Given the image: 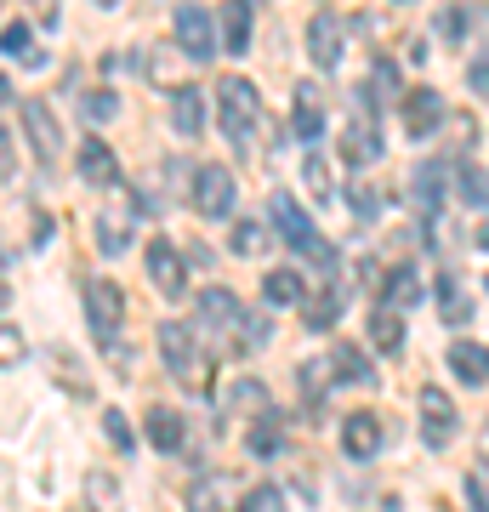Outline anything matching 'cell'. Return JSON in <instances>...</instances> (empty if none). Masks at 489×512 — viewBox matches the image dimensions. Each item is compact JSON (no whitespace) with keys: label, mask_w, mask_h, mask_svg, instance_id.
<instances>
[{"label":"cell","mask_w":489,"mask_h":512,"mask_svg":"<svg viewBox=\"0 0 489 512\" xmlns=\"http://www.w3.org/2000/svg\"><path fill=\"white\" fill-rule=\"evenodd\" d=\"M154 342H160L165 370H171L182 387H205V359H200L194 330H188V325H160V330H154Z\"/></svg>","instance_id":"cell-3"},{"label":"cell","mask_w":489,"mask_h":512,"mask_svg":"<svg viewBox=\"0 0 489 512\" xmlns=\"http://www.w3.org/2000/svg\"><path fill=\"white\" fill-rule=\"evenodd\" d=\"M438 120H444V97H438V92H427V86H421V92L404 97V131H410V137L438 131Z\"/></svg>","instance_id":"cell-14"},{"label":"cell","mask_w":489,"mask_h":512,"mask_svg":"<svg viewBox=\"0 0 489 512\" xmlns=\"http://www.w3.org/2000/svg\"><path fill=\"white\" fill-rule=\"evenodd\" d=\"M103 427H109L114 450H131V427H126V416H120V410H109V416H103Z\"/></svg>","instance_id":"cell-42"},{"label":"cell","mask_w":489,"mask_h":512,"mask_svg":"<svg viewBox=\"0 0 489 512\" xmlns=\"http://www.w3.org/2000/svg\"><path fill=\"white\" fill-rule=\"evenodd\" d=\"M461 194H467V205H484L489 200V177L472 171V165H461Z\"/></svg>","instance_id":"cell-40"},{"label":"cell","mask_w":489,"mask_h":512,"mask_svg":"<svg viewBox=\"0 0 489 512\" xmlns=\"http://www.w3.org/2000/svg\"><path fill=\"white\" fill-rule=\"evenodd\" d=\"M217 29H222V52L245 57V46H251V0H228L217 12Z\"/></svg>","instance_id":"cell-13"},{"label":"cell","mask_w":489,"mask_h":512,"mask_svg":"<svg viewBox=\"0 0 489 512\" xmlns=\"http://www.w3.org/2000/svg\"><path fill=\"white\" fill-rule=\"evenodd\" d=\"M12 165H18V154H12V137H6V131H0V183H6V177H12Z\"/></svg>","instance_id":"cell-46"},{"label":"cell","mask_w":489,"mask_h":512,"mask_svg":"<svg viewBox=\"0 0 489 512\" xmlns=\"http://www.w3.org/2000/svg\"><path fill=\"white\" fill-rule=\"evenodd\" d=\"M80 114H86L91 126H103V120L120 114V97H114V92H86V97H80Z\"/></svg>","instance_id":"cell-34"},{"label":"cell","mask_w":489,"mask_h":512,"mask_svg":"<svg viewBox=\"0 0 489 512\" xmlns=\"http://www.w3.org/2000/svg\"><path fill=\"white\" fill-rule=\"evenodd\" d=\"M239 512H285V495H279V490H268V484H262V490L239 495Z\"/></svg>","instance_id":"cell-37"},{"label":"cell","mask_w":489,"mask_h":512,"mask_svg":"<svg viewBox=\"0 0 489 512\" xmlns=\"http://www.w3.org/2000/svg\"><path fill=\"white\" fill-rule=\"evenodd\" d=\"M467 501H472L478 512H489V473H472V478H467Z\"/></svg>","instance_id":"cell-43"},{"label":"cell","mask_w":489,"mask_h":512,"mask_svg":"<svg viewBox=\"0 0 489 512\" xmlns=\"http://www.w3.org/2000/svg\"><path fill=\"white\" fill-rule=\"evenodd\" d=\"M342 450H347L353 461H370V456L381 450V421L364 416V410H359V416H347V421H342Z\"/></svg>","instance_id":"cell-15"},{"label":"cell","mask_w":489,"mask_h":512,"mask_svg":"<svg viewBox=\"0 0 489 512\" xmlns=\"http://www.w3.org/2000/svg\"><path fill=\"white\" fill-rule=\"evenodd\" d=\"M444 177H450V165L444 160L416 165V177H410V194H416V205L427 211V217H438V205H444Z\"/></svg>","instance_id":"cell-17"},{"label":"cell","mask_w":489,"mask_h":512,"mask_svg":"<svg viewBox=\"0 0 489 512\" xmlns=\"http://www.w3.org/2000/svg\"><path fill=\"white\" fill-rule=\"evenodd\" d=\"M416 302H427L421 274L416 268H393V274H387V308H416Z\"/></svg>","instance_id":"cell-25"},{"label":"cell","mask_w":489,"mask_h":512,"mask_svg":"<svg viewBox=\"0 0 489 512\" xmlns=\"http://www.w3.org/2000/svg\"><path fill=\"white\" fill-rule=\"evenodd\" d=\"M18 120H23V131H29L35 160L40 165H57V154H63V131H57L52 109H46V103H18Z\"/></svg>","instance_id":"cell-10"},{"label":"cell","mask_w":489,"mask_h":512,"mask_svg":"<svg viewBox=\"0 0 489 512\" xmlns=\"http://www.w3.org/2000/svg\"><path fill=\"white\" fill-rule=\"evenodd\" d=\"M239 342H245V348H268L273 325L262 319V313H239Z\"/></svg>","instance_id":"cell-35"},{"label":"cell","mask_w":489,"mask_h":512,"mask_svg":"<svg viewBox=\"0 0 489 512\" xmlns=\"http://www.w3.org/2000/svg\"><path fill=\"white\" fill-rule=\"evenodd\" d=\"M342 52H347V29H342V18H336V12H313V18H308V57H313V69L336 74Z\"/></svg>","instance_id":"cell-9"},{"label":"cell","mask_w":489,"mask_h":512,"mask_svg":"<svg viewBox=\"0 0 489 512\" xmlns=\"http://www.w3.org/2000/svg\"><path fill=\"white\" fill-rule=\"evenodd\" d=\"M0 52H6V57L40 52V46H35V29H29V23H6V29H0Z\"/></svg>","instance_id":"cell-32"},{"label":"cell","mask_w":489,"mask_h":512,"mask_svg":"<svg viewBox=\"0 0 489 512\" xmlns=\"http://www.w3.org/2000/svg\"><path fill=\"white\" fill-rule=\"evenodd\" d=\"M97 6H120V0H97Z\"/></svg>","instance_id":"cell-50"},{"label":"cell","mask_w":489,"mask_h":512,"mask_svg":"<svg viewBox=\"0 0 489 512\" xmlns=\"http://www.w3.org/2000/svg\"><path fill=\"white\" fill-rule=\"evenodd\" d=\"M74 160H80V177H86L91 188H114V183H120V160L109 154V143H103V137H86Z\"/></svg>","instance_id":"cell-11"},{"label":"cell","mask_w":489,"mask_h":512,"mask_svg":"<svg viewBox=\"0 0 489 512\" xmlns=\"http://www.w3.org/2000/svg\"><path fill=\"white\" fill-rule=\"evenodd\" d=\"M23 353H29L23 330H18V325H0V370H6V365H18Z\"/></svg>","instance_id":"cell-36"},{"label":"cell","mask_w":489,"mask_h":512,"mask_svg":"<svg viewBox=\"0 0 489 512\" xmlns=\"http://www.w3.org/2000/svg\"><path fill=\"white\" fill-rule=\"evenodd\" d=\"M478 251H489V217L478 222Z\"/></svg>","instance_id":"cell-47"},{"label":"cell","mask_w":489,"mask_h":512,"mask_svg":"<svg viewBox=\"0 0 489 512\" xmlns=\"http://www.w3.org/2000/svg\"><path fill=\"white\" fill-rule=\"evenodd\" d=\"M387 148H381V131L370 126V120H353V126L342 131V160L347 165H376Z\"/></svg>","instance_id":"cell-16"},{"label":"cell","mask_w":489,"mask_h":512,"mask_svg":"<svg viewBox=\"0 0 489 512\" xmlns=\"http://www.w3.org/2000/svg\"><path fill=\"white\" fill-rule=\"evenodd\" d=\"M262 296H268V308H302V302H308V285H302L296 268H273V274L262 279Z\"/></svg>","instance_id":"cell-18"},{"label":"cell","mask_w":489,"mask_h":512,"mask_svg":"<svg viewBox=\"0 0 489 512\" xmlns=\"http://www.w3.org/2000/svg\"><path fill=\"white\" fill-rule=\"evenodd\" d=\"M330 370H336L347 387H376V370H370V359H364L353 342H336V353H330Z\"/></svg>","instance_id":"cell-22"},{"label":"cell","mask_w":489,"mask_h":512,"mask_svg":"<svg viewBox=\"0 0 489 512\" xmlns=\"http://www.w3.org/2000/svg\"><path fill=\"white\" fill-rule=\"evenodd\" d=\"M455 427H461V416H455L450 393H444V387H421V444H427V450H450Z\"/></svg>","instance_id":"cell-7"},{"label":"cell","mask_w":489,"mask_h":512,"mask_svg":"<svg viewBox=\"0 0 489 512\" xmlns=\"http://www.w3.org/2000/svg\"><path fill=\"white\" fill-rule=\"evenodd\" d=\"M97 251L103 256H126L131 251V222L103 211V217H97Z\"/></svg>","instance_id":"cell-27"},{"label":"cell","mask_w":489,"mask_h":512,"mask_svg":"<svg viewBox=\"0 0 489 512\" xmlns=\"http://www.w3.org/2000/svg\"><path fill=\"white\" fill-rule=\"evenodd\" d=\"M467 86H472V92H484V97H489V57H478V63L467 69Z\"/></svg>","instance_id":"cell-44"},{"label":"cell","mask_w":489,"mask_h":512,"mask_svg":"<svg viewBox=\"0 0 489 512\" xmlns=\"http://www.w3.org/2000/svg\"><path fill=\"white\" fill-rule=\"evenodd\" d=\"M433 302H438V319L444 325H467L472 319V302H467V291H461V279H438V291H433Z\"/></svg>","instance_id":"cell-23"},{"label":"cell","mask_w":489,"mask_h":512,"mask_svg":"<svg viewBox=\"0 0 489 512\" xmlns=\"http://www.w3.org/2000/svg\"><path fill=\"white\" fill-rule=\"evenodd\" d=\"M143 268H148V285H154L165 302H182V296H188V268H182V256H177L171 239H154V245H148Z\"/></svg>","instance_id":"cell-8"},{"label":"cell","mask_w":489,"mask_h":512,"mask_svg":"<svg viewBox=\"0 0 489 512\" xmlns=\"http://www.w3.org/2000/svg\"><path fill=\"white\" fill-rule=\"evenodd\" d=\"M290 131H296L302 143H319V137H325V109L313 103V92H302V109L290 114Z\"/></svg>","instance_id":"cell-28"},{"label":"cell","mask_w":489,"mask_h":512,"mask_svg":"<svg viewBox=\"0 0 489 512\" xmlns=\"http://www.w3.org/2000/svg\"><path fill=\"white\" fill-rule=\"evenodd\" d=\"M228 251H234V256H262V251H268V228H262V222H234Z\"/></svg>","instance_id":"cell-30"},{"label":"cell","mask_w":489,"mask_h":512,"mask_svg":"<svg viewBox=\"0 0 489 512\" xmlns=\"http://www.w3.org/2000/svg\"><path fill=\"white\" fill-rule=\"evenodd\" d=\"M143 433H148L154 450H182V416L171 410V404H154V410H148Z\"/></svg>","instance_id":"cell-21"},{"label":"cell","mask_w":489,"mask_h":512,"mask_svg":"<svg viewBox=\"0 0 489 512\" xmlns=\"http://www.w3.org/2000/svg\"><path fill=\"white\" fill-rule=\"evenodd\" d=\"M302 183H308V194H313V200L336 205V183H330V165H325V154H308V160H302Z\"/></svg>","instance_id":"cell-29"},{"label":"cell","mask_w":489,"mask_h":512,"mask_svg":"<svg viewBox=\"0 0 489 512\" xmlns=\"http://www.w3.org/2000/svg\"><path fill=\"white\" fill-rule=\"evenodd\" d=\"M217 103H222V131H228V143L245 148V143H251V131H256V109H262L256 86L245 80V74H222Z\"/></svg>","instance_id":"cell-1"},{"label":"cell","mask_w":489,"mask_h":512,"mask_svg":"<svg viewBox=\"0 0 489 512\" xmlns=\"http://www.w3.org/2000/svg\"><path fill=\"white\" fill-rule=\"evenodd\" d=\"M342 313H347V291H342V285H330V291H319V296H308V302H302V319H308V330L342 325Z\"/></svg>","instance_id":"cell-19"},{"label":"cell","mask_w":489,"mask_h":512,"mask_svg":"<svg viewBox=\"0 0 489 512\" xmlns=\"http://www.w3.org/2000/svg\"><path fill=\"white\" fill-rule=\"evenodd\" d=\"M325 376H336V370H330V359L302 365V393H308V399H319V393H325Z\"/></svg>","instance_id":"cell-39"},{"label":"cell","mask_w":489,"mask_h":512,"mask_svg":"<svg viewBox=\"0 0 489 512\" xmlns=\"http://www.w3.org/2000/svg\"><path fill=\"white\" fill-rule=\"evenodd\" d=\"M239 296L228 291V285H211V291H200V313H194V325L200 330H222V325H239Z\"/></svg>","instance_id":"cell-12"},{"label":"cell","mask_w":489,"mask_h":512,"mask_svg":"<svg viewBox=\"0 0 489 512\" xmlns=\"http://www.w3.org/2000/svg\"><path fill=\"white\" fill-rule=\"evenodd\" d=\"M171 29H177V46H182L188 63H211V57H217L222 35H217V18H211L205 6H177Z\"/></svg>","instance_id":"cell-4"},{"label":"cell","mask_w":489,"mask_h":512,"mask_svg":"<svg viewBox=\"0 0 489 512\" xmlns=\"http://www.w3.org/2000/svg\"><path fill=\"white\" fill-rule=\"evenodd\" d=\"M234 410H268V393H262V382H251V376H245V382L234 387Z\"/></svg>","instance_id":"cell-41"},{"label":"cell","mask_w":489,"mask_h":512,"mask_svg":"<svg viewBox=\"0 0 489 512\" xmlns=\"http://www.w3.org/2000/svg\"><path fill=\"white\" fill-rule=\"evenodd\" d=\"M450 370H455L467 387H484V382H489V353L472 348V342H455V348H450Z\"/></svg>","instance_id":"cell-24"},{"label":"cell","mask_w":489,"mask_h":512,"mask_svg":"<svg viewBox=\"0 0 489 512\" xmlns=\"http://www.w3.org/2000/svg\"><path fill=\"white\" fill-rule=\"evenodd\" d=\"M171 126H177L182 137H200V131H205V97H200V86H182V92L171 97Z\"/></svg>","instance_id":"cell-20"},{"label":"cell","mask_w":489,"mask_h":512,"mask_svg":"<svg viewBox=\"0 0 489 512\" xmlns=\"http://www.w3.org/2000/svg\"><path fill=\"white\" fill-rule=\"evenodd\" d=\"M347 200H353V211H359L364 222H370V217H381V205H387V200H381V194H376L370 183H353V194H347Z\"/></svg>","instance_id":"cell-38"},{"label":"cell","mask_w":489,"mask_h":512,"mask_svg":"<svg viewBox=\"0 0 489 512\" xmlns=\"http://www.w3.org/2000/svg\"><path fill=\"white\" fill-rule=\"evenodd\" d=\"M438 29H444V35H450V40H461V29H467V12H461V6H450V12H444V23H438Z\"/></svg>","instance_id":"cell-45"},{"label":"cell","mask_w":489,"mask_h":512,"mask_svg":"<svg viewBox=\"0 0 489 512\" xmlns=\"http://www.w3.org/2000/svg\"><path fill=\"white\" fill-rule=\"evenodd\" d=\"M273 228H279V239H285L296 256H308V262H325V268H330L325 234L313 228V217H308L296 200H290V194H273Z\"/></svg>","instance_id":"cell-2"},{"label":"cell","mask_w":489,"mask_h":512,"mask_svg":"<svg viewBox=\"0 0 489 512\" xmlns=\"http://www.w3.org/2000/svg\"><path fill=\"white\" fill-rule=\"evenodd\" d=\"M245 450H251V456H279V450H285V433H279V421H256L251 433H245Z\"/></svg>","instance_id":"cell-31"},{"label":"cell","mask_w":489,"mask_h":512,"mask_svg":"<svg viewBox=\"0 0 489 512\" xmlns=\"http://www.w3.org/2000/svg\"><path fill=\"white\" fill-rule=\"evenodd\" d=\"M6 296H12V291H6V285H0V308H6Z\"/></svg>","instance_id":"cell-49"},{"label":"cell","mask_w":489,"mask_h":512,"mask_svg":"<svg viewBox=\"0 0 489 512\" xmlns=\"http://www.w3.org/2000/svg\"><path fill=\"white\" fill-rule=\"evenodd\" d=\"M234 171L228 165H200L194 171V217L205 222H222V217H234Z\"/></svg>","instance_id":"cell-5"},{"label":"cell","mask_w":489,"mask_h":512,"mask_svg":"<svg viewBox=\"0 0 489 512\" xmlns=\"http://www.w3.org/2000/svg\"><path fill=\"white\" fill-rule=\"evenodd\" d=\"M370 342H376L381 353H399V348H404L399 308H376V313H370Z\"/></svg>","instance_id":"cell-26"},{"label":"cell","mask_w":489,"mask_h":512,"mask_svg":"<svg viewBox=\"0 0 489 512\" xmlns=\"http://www.w3.org/2000/svg\"><path fill=\"white\" fill-rule=\"evenodd\" d=\"M86 319H91V336H97L103 348L120 336V325H126V296H120L114 279H91L86 285Z\"/></svg>","instance_id":"cell-6"},{"label":"cell","mask_w":489,"mask_h":512,"mask_svg":"<svg viewBox=\"0 0 489 512\" xmlns=\"http://www.w3.org/2000/svg\"><path fill=\"white\" fill-rule=\"evenodd\" d=\"M370 97H381V103H393V97H399V63L376 57V69H370Z\"/></svg>","instance_id":"cell-33"},{"label":"cell","mask_w":489,"mask_h":512,"mask_svg":"<svg viewBox=\"0 0 489 512\" xmlns=\"http://www.w3.org/2000/svg\"><path fill=\"white\" fill-rule=\"evenodd\" d=\"M6 97H12V92H6V80H0V103H6Z\"/></svg>","instance_id":"cell-48"}]
</instances>
